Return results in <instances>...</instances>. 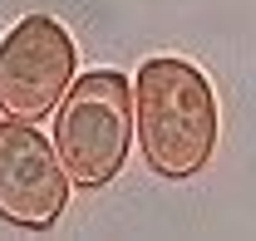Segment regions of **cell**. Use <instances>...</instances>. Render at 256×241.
<instances>
[{"label":"cell","instance_id":"cell-1","mask_svg":"<svg viewBox=\"0 0 256 241\" xmlns=\"http://www.w3.org/2000/svg\"><path fill=\"white\" fill-rule=\"evenodd\" d=\"M217 128V89L202 64L158 54L133 74V133L158 178H197L212 162Z\"/></svg>","mask_w":256,"mask_h":241},{"label":"cell","instance_id":"cell-2","mask_svg":"<svg viewBox=\"0 0 256 241\" xmlns=\"http://www.w3.org/2000/svg\"><path fill=\"white\" fill-rule=\"evenodd\" d=\"M133 148V79L118 69L79 74L54 108V152L69 187L98 192L124 172Z\"/></svg>","mask_w":256,"mask_h":241},{"label":"cell","instance_id":"cell-3","mask_svg":"<svg viewBox=\"0 0 256 241\" xmlns=\"http://www.w3.org/2000/svg\"><path fill=\"white\" fill-rule=\"evenodd\" d=\"M74 79H79V44L54 15H25L0 40V114L5 118H54Z\"/></svg>","mask_w":256,"mask_h":241},{"label":"cell","instance_id":"cell-4","mask_svg":"<svg viewBox=\"0 0 256 241\" xmlns=\"http://www.w3.org/2000/svg\"><path fill=\"white\" fill-rule=\"evenodd\" d=\"M69 207V172L40 123L0 118V222L50 232Z\"/></svg>","mask_w":256,"mask_h":241}]
</instances>
